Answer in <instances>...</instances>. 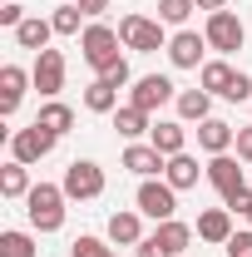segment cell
<instances>
[{
	"instance_id": "1",
	"label": "cell",
	"mask_w": 252,
	"mask_h": 257,
	"mask_svg": "<svg viewBox=\"0 0 252 257\" xmlns=\"http://www.w3.org/2000/svg\"><path fill=\"white\" fill-rule=\"evenodd\" d=\"M119 45H124V40H119V30H114V25H104V20H89V25H84V35H79L84 64H89L94 74H104L109 64L124 60V55H119Z\"/></svg>"
},
{
	"instance_id": "2",
	"label": "cell",
	"mask_w": 252,
	"mask_h": 257,
	"mask_svg": "<svg viewBox=\"0 0 252 257\" xmlns=\"http://www.w3.org/2000/svg\"><path fill=\"white\" fill-rule=\"evenodd\" d=\"M25 213H30L35 232H60V227H64V188H55V183H35V188L25 193Z\"/></svg>"
},
{
	"instance_id": "3",
	"label": "cell",
	"mask_w": 252,
	"mask_h": 257,
	"mask_svg": "<svg viewBox=\"0 0 252 257\" xmlns=\"http://www.w3.org/2000/svg\"><path fill=\"white\" fill-rule=\"evenodd\" d=\"M203 173H208V183L222 193V203H227V208H242V203L252 198V188H247V178H242V168H237L232 154H213Z\"/></svg>"
},
{
	"instance_id": "4",
	"label": "cell",
	"mask_w": 252,
	"mask_h": 257,
	"mask_svg": "<svg viewBox=\"0 0 252 257\" xmlns=\"http://www.w3.org/2000/svg\"><path fill=\"white\" fill-rule=\"evenodd\" d=\"M119 40L134 55H154V50H168V35H163V20H149V15H124L119 20Z\"/></svg>"
},
{
	"instance_id": "5",
	"label": "cell",
	"mask_w": 252,
	"mask_h": 257,
	"mask_svg": "<svg viewBox=\"0 0 252 257\" xmlns=\"http://www.w3.org/2000/svg\"><path fill=\"white\" fill-rule=\"evenodd\" d=\"M60 134H50L45 124H30V128H10V159L15 163H40L55 154Z\"/></svg>"
},
{
	"instance_id": "6",
	"label": "cell",
	"mask_w": 252,
	"mask_h": 257,
	"mask_svg": "<svg viewBox=\"0 0 252 257\" xmlns=\"http://www.w3.org/2000/svg\"><path fill=\"white\" fill-rule=\"evenodd\" d=\"M134 203H139V213H144V218L168 223V218L178 213V188H173V183H158V178H144L139 193H134Z\"/></svg>"
},
{
	"instance_id": "7",
	"label": "cell",
	"mask_w": 252,
	"mask_h": 257,
	"mask_svg": "<svg viewBox=\"0 0 252 257\" xmlns=\"http://www.w3.org/2000/svg\"><path fill=\"white\" fill-rule=\"evenodd\" d=\"M203 35H208V50H218V55H237V50L247 45V25H242L232 10H213Z\"/></svg>"
},
{
	"instance_id": "8",
	"label": "cell",
	"mask_w": 252,
	"mask_h": 257,
	"mask_svg": "<svg viewBox=\"0 0 252 257\" xmlns=\"http://www.w3.org/2000/svg\"><path fill=\"white\" fill-rule=\"evenodd\" d=\"M64 198H79V203H89V198H99L104 193V168H99L94 159H74L69 168H64Z\"/></svg>"
},
{
	"instance_id": "9",
	"label": "cell",
	"mask_w": 252,
	"mask_h": 257,
	"mask_svg": "<svg viewBox=\"0 0 252 257\" xmlns=\"http://www.w3.org/2000/svg\"><path fill=\"white\" fill-rule=\"evenodd\" d=\"M30 79H35V89H40V99H55L64 89V55H60V50H40Z\"/></svg>"
},
{
	"instance_id": "10",
	"label": "cell",
	"mask_w": 252,
	"mask_h": 257,
	"mask_svg": "<svg viewBox=\"0 0 252 257\" xmlns=\"http://www.w3.org/2000/svg\"><path fill=\"white\" fill-rule=\"evenodd\" d=\"M168 99H178V89H173V79L168 74H144L139 84H134V109H144V114H154V109H163Z\"/></svg>"
},
{
	"instance_id": "11",
	"label": "cell",
	"mask_w": 252,
	"mask_h": 257,
	"mask_svg": "<svg viewBox=\"0 0 252 257\" xmlns=\"http://www.w3.org/2000/svg\"><path fill=\"white\" fill-rule=\"evenodd\" d=\"M203 50H208V35H198V30H178L168 40L173 69H198V64H203Z\"/></svg>"
},
{
	"instance_id": "12",
	"label": "cell",
	"mask_w": 252,
	"mask_h": 257,
	"mask_svg": "<svg viewBox=\"0 0 252 257\" xmlns=\"http://www.w3.org/2000/svg\"><path fill=\"white\" fill-rule=\"evenodd\" d=\"M109 242H114V247H139V242H144V218H139V208H124V213L109 218Z\"/></svg>"
},
{
	"instance_id": "13",
	"label": "cell",
	"mask_w": 252,
	"mask_h": 257,
	"mask_svg": "<svg viewBox=\"0 0 252 257\" xmlns=\"http://www.w3.org/2000/svg\"><path fill=\"white\" fill-rule=\"evenodd\" d=\"M25 84H35V79L20 69V64H5V69H0V114H15V109H20Z\"/></svg>"
},
{
	"instance_id": "14",
	"label": "cell",
	"mask_w": 252,
	"mask_h": 257,
	"mask_svg": "<svg viewBox=\"0 0 252 257\" xmlns=\"http://www.w3.org/2000/svg\"><path fill=\"white\" fill-rule=\"evenodd\" d=\"M124 168H129V173H139V178H154V173L168 168V159L158 154L154 144H129V149H124Z\"/></svg>"
},
{
	"instance_id": "15",
	"label": "cell",
	"mask_w": 252,
	"mask_h": 257,
	"mask_svg": "<svg viewBox=\"0 0 252 257\" xmlns=\"http://www.w3.org/2000/svg\"><path fill=\"white\" fill-rule=\"evenodd\" d=\"M149 144H154L163 159H173V154H188V149H183V144H188V128L178 124V119H163V124L149 128Z\"/></svg>"
},
{
	"instance_id": "16",
	"label": "cell",
	"mask_w": 252,
	"mask_h": 257,
	"mask_svg": "<svg viewBox=\"0 0 252 257\" xmlns=\"http://www.w3.org/2000/svg\"><path fill=\"white\" fill-rule=\"evenodd\" d=\"M50 35H55V20H40V15H25L20 20V30H15V45L20 50H50Z\"/></svg>"
},
{
	"instance_id": "17",
	"label": "cell",
	"mask_w": 252,
	"mask_h": 257,
	"mask_svg": "<svg viewBox=\"0 0 252 257\" xmlns=\"http://www.w3.org/2000/svg\"><path fill=\"white\" fill-rule=\"evenodd\" d=\"M198 144H203L208 154H227V149L237 144V128L222 124V119H203V124H198Z\"/></svg>"
},
{
	"instance_id": "18",
	"label": "cell",
	"mask_w": 252,
	"mask_h": 257,
	"mask_svg": "<svg viewBox=\"0 0 252 257\" xmlns=\"http://www.w3.org/2000/svg\"><path fill=\"white\" fill-rule=\"evenodd\" d=\"M232 79H237V69H232L227 60H208L203 69H198V84H203L208 94H222V99H227V89H232Z\"/></svg>"
},
{
	"instance_id": "19",
	"label": "cell",
	"mask_w": 252,
	"mask_h": 257,
	"mask_svg": "<svg viewBox=\"0 0 252 257\" xmlns=\"http://www.w3.org/2000/svg\"><path fill=\"white\" fill-rule=\"evenodd\" d=\"M208 109H213V94H208V89H183V94H178V119H183V124H203V119H213Z\"/></svg>"
},
{
	"instance_id": "20",
	"label": "cell",
	"mask_w": 252,
	"mask_h": 257,
	"mask_svg": "<svg viewBox=\"0 0 252 257\" xmlns=\"http://www.w3.org/2000/svg\"><path fill=\"white\" fill-rule=\"evenodd\" d=\"M198 237H203V242H227V237H232V213H227V208H208V213L198 218Z\"/></svg>"
},
{
	"instance_id": "21",
	"label": "cell",
	"mask_w": 252,
	"mask_h": 257,
	"mask_svg": "<svg viewBox=\"0 0 252 257\" xmlns=\"http://www.w3.org/2000/svg\"><path fill=\"white\" fill-rule=\"evenodd\" d=\"M35 124H45L50 134H69V128H74V109L60 104V99H45L40 114H35Z\"/></svg>"
},
{
	"instance_id": "22",
	"label": "cell",
	"mask_w": 252,
	"mask_h": 257,
	"mask_svg": "<svg viewBox=\"0 0 252 257\" xmlns=\"http://www.w3.org/2000/svg\"><path fill=\"white\" fill-rule=\"evenodd\" d=\"M163 183H173L178 193L193 188V183H198V159H193V154H173L168 168H163Z\"/></svg>"
},
{
	"instance_id": "23",
	"label": "cell",
	"mask_w": 252,
	"mask_h": 257,
	"mask_svg": "<svg viewBox=\"0 0 252 257\" xmlns=\"http://www.w3.org/2000/svg\"><path fill=\"white\" fill-rule=\"evenodd\" d=\"M35 183H30V163H5V168H0V193H5V198H25V193H30Z\"/></svg>"
},
{
	"instance_id": "24",
	"label": "cell",
	"mask_w": 252,
	"mask_h": 257,
	"mask_svg": "<svg viewBox=\"0 0 252 257\" xmlns=\"http://www.w3.org/2000/svg\"><path fill=\"white\" fill-rule=\"evenodd\" d=\"M114 128H119V134H124L129 144H139V134H149V114H144V109H134V104H124V109H114Z\"/></svg>"
},
{
	"instance_id": "25",
	"label": "cell",
	"mask_w": 252,
	"mask_h": 257,
	"mask_svg": "<svg viewBox=\"0 0 252 257\" xmlns=\"http://www.w3.org/2000/svg\"><path fill=\"white\" fill-rule=\"evenodd\" d=\"M154 237H158V242H163L173 257H178V252L193 242V227H188V223H178V218H168V223H158V227H154Z\"/></svg>"
},
{
	"instance_id": "26",
	"label": "cell",
	"mask_w": 252,
	"mask_h": 257,
	"mask_svg": "<svg viewBox=\"0 0 252 257\" xmlns=\"http://www.w3.org/2000/svg\"><path fill=\"white\" fill-rule=\"evenodd\" d=\"M84 109H89V114H114V109H119V89L104 84V79H94V84L84 89Z\"/></svg>"
},
{
	"instance_id": "27",
	"label": "cell",
	"mask_w": 252,
	"mask_h": 257,
	"mask_svg": "<svg viewBox=\"0 0 252 257\" xmlns=\"http://www.w3.org/2000/svg\"><path fill=\"white\" fill-rule=\"evenodd\" d=\"M50 20H55V35H84V20H89V15H84L79 5H60Z\"/></svg>"
},
{
	"instance_id": "28",
	"label": "cell",
	"mask_w": 252,
	"mask_h": 257,
	"mask_svg": "<svg viewBox=\"0 0 252 257\" xmlns=\"http://www.w3.org/2000/svg\"><path fill=\"white\" fill-rule=\"evenodd\" d=\"M0 257H35V237L30 232H0Z\"/></svg>"
},
{
	"instance_id": "29",
	"label": "cell",
	"mask_w": 252,
	"mask_h": 257,
	"mask_svg": "<svg viewBox=\"0 0 252 257\" xmlns=\"http://www.w3.org/2000/svg\"><path fill=\"white\" fill-rule=\"evenodd\" d=\"M193 10H198L193 0H158V20H163V25H183Z\"/></svg>"
},
{
	"instance_id": "30",
	"label": "cell",
	"mask_w": 252,
	"mask_h": 257,
	"mask_svg": "<svg viewBox=\"0 0 252 257\" xmlns=\"http://www.w3.org/2000/svg\"><path fill=\"white\" fill-rule=\"evenodd\" d=\"M69 257H114V247H109L104 237H74Z\"/></svg>"
},
{
	"instance_id": "31",
	"label": "cell",
	"mask_w": 252,
	"mask_h": 257,
	"mask_svg": "<svg viewBox=\"0 0 252 257\" xmlns=\"http://www.w3.org/2000/svg\"><path fill=\"white\" fill-rule=\"evenodd\" d=\"M222 247H227V257H252V227H247V232H232Z\"/></svg>"
},
{
	"instance_id": "32",
	"label": "cell",
	"mask_w": 252,
	"mask_h": 257,
	"mask_svg": "<svg viewBox=\"0 0 252 257\" xmlns=\"http://www.w3.org/2000/svg\"><path fill=\"white\" fill-rule=\"evenodd\" d=\"M99 79H104V84H114V89H124L129 79H134V74H129V60H119V64H109V69H104V74H99Z\"/></svg>"
},
{
	"instance_id": "33",
	"label": "cell",
	"mask_w": 252,
	"mask_h": 257,
	"mask_svg": "<svg viewBox=\"0 0 252 257\" xmlns=\"http://www.w3.org/2000/svg\"><path fill=\"white\" fill-rule=\"evenodd\" d=\"M20 20H25V10H20L15 0H5V10H0V25H10V30H20Z\"/></svg>"
},
{
	"instance_id": "34",
	"label": "cell",
	"mask_w": 252,
	"mask_h": 257,
	"mask_svg": "<svg viewBox=\"0 0 252 257\" xmlns=\"http://www.w3.org/2000/svg\"><path fill=\"white\" fill-rule=\"evenodd\" d=\"M232 149H237V159H242V163H252V124L237 128V144H232Z\"/></svg>"
},
{
	"instance_id": "35",
	"label": "cell",
	"mask_w": 252,
	"mask_h": 257,
	"mask_svg": "<svg viewBox=\"0 0 252 257\" xmlns=\"http://www.w3.org/2000/svg\"><path fill=\"white\" fill-rule=\"evenodd\" d=\"M134 257H173V252H168V247H163L158 237H144V242H139V252H134Z\"/></svg>"
},
{
	"instance_id": "36",
	"label": "cell",
	"mask_w": 252,
	"mask_h": 257,
	"mask_svg": "<svg viewBox=\"0 0 252 257\" xmlns=\"http://www.w3.org/2000/svg\"><path fill=\"white\" fill-rule=\"evenodd\" d=\"M74 5H79V10H84V15H89V20H99V15H104V10H109V0H74Z\"/></svg>"
},
{
	"instance_id": "37",
	"label": "cell",
	"mask_w": 252,
	"mask_h": 257,
	"mask_svg": "<svg viewBox=\"0 0 252 257\" xmlns=\"http://www.w3.org/2000/svg\"><path fill=\"white\" fill-rule=\"evenodd\" d=\"M193 5H198V10H208V15H213V10H227V0H193Z\"/></svg>"
},
{
	"instance_id": "38",
	"label": "cell",
	"mask_w": 252,
	"mask_h": 257,
	"mask_svg": "<svg viewBox=\"0 0 252 257\" xmlns=\"http://www.w3.org/2000/svg\"><path fill=\"white\" fill-rule=\"evenodd\" d=\"M237 213H242V218H247V223H252V198H247V203H242V208H237Z\"/></svg>"
}]
</instances>
